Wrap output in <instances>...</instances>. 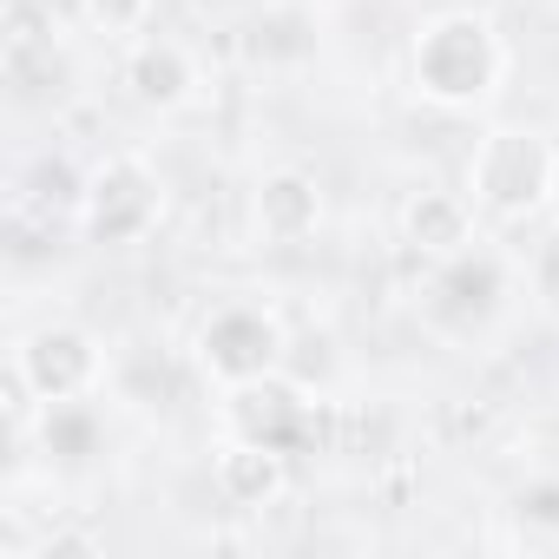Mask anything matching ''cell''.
Wrapping results in <instances>:
<instances>
[{"label":"cell","mask_w":559,"mask_h":559,"mask_svg":"<svg viewBox=\"0 0 559 559\" xmlns=\"http://www.w3.org/2000/svg\"><path fill=\"white\" fill-rule=\"evenodd\" d=\"M80 14L106 34V40H132L152 27V0H80Z\"/></svg>","instance_id":"15"},{"label":"cell","mask_w":559,"mask_h":559,"mask_svg":"<svg viewBox=\"0 0 559 559\" xmlns=\"http://www.w3.org/2000/svg\"><path fill=\"white\" fill-rule=\"evenodd\" d=\"M526 297H539V310L559 317V237H546V243L526 257Z\"/></svg>","instance_id":"16"},{"label":"cell","mask_w":559,"mask_h":559,"mask_svg":"<svg viewBox=\"0 0 559 559\" xmlns=\"http://www.w3.org/2000/svg\"><path fill=\"white\" fill-rule=\"evenodd\" d=\"M552 165H559V145L539 132V126H487L467 152V178L461 191L474 198L480 217L493 224H526L546 211L552 198Z\"/></svg>","instance_id":"4"},{"label":"cell","mask_w":559,"mask_h":559,"mask_svg":"<svg viewBox=\"0 0 559 559\" xmlns=\"http://www.w3.org/2000/svg\"><path fill=\"white\" fill-rule=\"evenodd\" d=\"M80 80V60L60 34H40L27 21V8L14 14V34H8V86L21 99H67Z\"/></svg>","instance_id":"12"},{"label":"cell","mask_w":559,"mask_h":559,"mask_svg":"<svg viewBox=\"0 0 559 559\" xmlns=\"http://www.w3.org/2000/svg\"><path fill=\"white\" fill-rule=\"evenodd\" d=\"M191 8H204V14H257L270 0H191Z\"/></svg>","instance_id":"17"},{"label":"cell","mask_w":559,"mask_h":559,"mask_svg":"<svg viewBox=\"0 0 559 559\" xmlns=\"http://www.w3.org/2000/svg\"><path fill=\"white\" fill-rule=\"evenodd\" d=\"M34 441H40V454H47V474H60V467H86V461L106 448V428H99V395L40 408Z\"/></svg>","instance_id":"13"},{"label":"cell","mask_w":559,"mask_h":559,"mask_svg":"<svg viewBox=\"0 0 559 559\" xmlns=\"http://www.w3.org/2000/svg\"><path fill=\"white\" fill-rule=\"evenodd\" d=\"M290 467L297 454L284 448H263V441H243V435H217L211 448V493L230 507V513H263L290 493Z\"/></svg>","instance_id":"10"},{"label":"cell","mask_w":559,"mask_h":559,"mask_svg":"<svg viewBox=\"0 0 559 559\" xmlns=\"http://www.w3.org/2000/svg\"><path fill=\"white\" fill-rule=\"evenodd\" d=\"M310 8H330V0H310Z\"/></svg>","instance_id":"19"},{"label":"cell","mask_w":559,"mask_h":559,"mask_svg":"<svg viewBox=\"0 0 559 559\" xmlns=\"http://www.w3.org/2000/svg\"><path fill=\"white\" fill-rule=\"evenodd\" d=\"M513 73V47L493 14L448 8L428 14L408 40V93L435 112H480Z\"/></svg>","instance_id":"2"},{"label":"cell","mask_w":559,"mask_h":559,"mask_svg":"<svg viewBox=\"0 0 559 559\" xmlns=\"http://www.w3.org/2000/svg\"><path fill=\"white\" fill-rule=\"evenodd\" d=\"M323 178L310 165H270L250 185V237L263 250H304L323 230Z\"/></svg>","instance_id":"9"},{"label":"cell","mask_w":559,"mask_h":559,"mask_svg":"<svg viewBox=\"0 0 559 559\" xmlns=\"http://www.w3.org/2000/svg\"><path fill=\"white\" fill-rule=\"evenodd\" d=\"M217 435H243V441L284 448V454H310L317 435H323V402H310V389L290 382V369H284V376L224 389V402H217Z\"/></svg>","instance_id":"7"},{"label":"cell","mask_w":559,"mask_h":559,"mask_svg":"<svg viewBox=\"0 0 559 559\" xmlns=\"http://www.w3.org/2000/svg\"><path fill=\"white\" fill-rule=\"evenodd\" d=\"M507 513L520 520V533L559 546V474H526V480L507 493Z\"/></svg>","instance_id":"14"},{"label":"cell","mask_w":559,"mask_h":559,"mask_svg":"<svg viewBox=\"0 0 559 559\" xmlns=\"http://www.w3.org/2000/svg\"><path fill=\"white\" fill-rule=\"evenodd\" d=\"M119 86H126V99H132L139 112L171 119V112H191V106L204 99V67H198L191 40L145 27V34H132L126 53H119Z\"/></svg>","instance_id":"8"},{"label":"cell","mask_w":559,"mask_h":559,"mask_svg":"<svg viewBox=\"0 0 559 559\" xmlns=\"http://www.w3.org/2000/svg\"><path fill=\"white\" fill-rule=\"evenodd\" d=\"M395 237L408 257L435 263V257H454L480 237V211L467 191H448V185H415L395 211Z\"/></svg>","instance_id":"11"},{"label":"cell","mask_w":559,"mask_h":559,"mask_svg":"<svg viewBox=\"0 0 559 559\" xmlns=\"http://www.w3.org/2000/svg\"><path fill=\"white\" fill-rule=\"evenodd\" d=\"M8 362L27 376V389L40 395V408L106 395V382H112V349H106V336L86 330V323H73V317H47V323H34L27 336H14Z\"/></svg>","instance_id":"6"},{"label":"cell","mask_w":559,"mask_h":559,"mask_svg":"<svg viewBox=\"0 0 559 559\" xmlns=\"http://www.w3.org/2000/svg\"><path fill=\"white\" fill-rule=\"evenodd\" d=\"M165 178L152 158L139 152H106L99 165H86V191H80V217L73 230L99 250H132L165 224Z\"/></svg>","instance_id":"5"},{"label":"cell","mask_w":559,"mask_h":559,"mask_svg":"<svg viewBox=\"0 0 559 559\" xmlns=\"http://www.w3.org/2000/svg\"><path fill=\"white\" fill-rule=\"evenodd\" d=\"M546 217L559 224V165H552V198H546Z\"/></svg>","instance_id":"18"},{"label":"cell","mask_w":559,"mask_h":559,"mask_svg":"<svg viewBox=\"0 0 559 559\" xmlns=\"http://www.w3.org/2000/svg\"><path fill=\"white\" fill-rule=\"evenodd\" d=\"M191 362L204 382L217 389H243V382H263V376H284L290 369V323L270 297L257 290H237L224 304H211L191 330Z\"/></svg>","instance_id":"3"},{"label":"cell","mask_w":559,"mask_h":559,"mask_svg":"<svg viewBox=\"0 0 559 559\" xmlns=\"http://www.w3.org/2000/svg\"><path fill=\"white\" fill-rule=\"evenodd\" d=\"M520 297H526V257H513L500 237L480 230L467 250L421 263L415 317H421V330L435 343H448L461 356H480V349H493L507 336Z\"/></svg>","instance_id":"1"}]
</instances>
